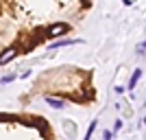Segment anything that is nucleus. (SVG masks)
Segmentation results:
<instances>
[{
	"label": "nucleus",
	"instance_id": "1",
	"mask_svg": "<svg viewBox=\"0 0 146 140\" xmlns=\"http://www.w3.org/2000/svg\"><path fill=\"white\" fill-rule=\"evenodd\" d=\"M66 31H68V24H66V22H57V24L48 26V29H46V33H48V37H57V35H63Z\"/></svg>",
	"mask_w": 146,
	"mask_h": 140
},
{
	"label": "nucleus",
	"instance_id": "2",
	"mask_svg": "<svg viewBox=\"0 0 146 140\" xmlns=\"http://www.w3.org/2000/svg\"><path fill=\"white\" fill-rule=\"evenodd\" d=\"M15 55H18V48H15V46H11V48H7L5 53L0 55V66H5L7 61H11V59H13Z\"/></svg>",
	"mask_w": 146,
	"mask_h": 140
},
{
	"label": "nucleus",
	"instance_id": "3",
	"mask_svg": "<svg viewBox=\"0 0 146 140\" xmlns=\"http://www.w3.org/2000/svg\"><path fill=\"white\" fill-rule=\"evenodd\" d=\"M46 103L50 105V107H55V110H61V107H63V101H59V98H52V96H46Z\"/></svg>",
	"mask_w": 146,
	"mask_h": 140
},
{
	"label": "nucleus",
	"instance_id": "4",
	"mask_svg": "<svg viewBox=\"0 0 146 140\" xmlns=\"http://www.w3.org/2000/svg\"><path fill=\"white\" fill-rule=\"evenodd\" d=\"M140 77H142V70H135V72L131 74V81H129V88H135V85H137V81H140Z\"/></svg>",
	"mask_w": 146,
	"mask_h": 140
},
{
	"label": "nucleus",
	"instance_id": "5",
	"mask_svg": "<svg viewBox=\"0 0 146 140\" xmlns=\"http://www.w3.org/2000/svg\"><path fill=\"white\" fill-rule=\"evenodd\" d=\"M70 44H79V40H61V42H55L52 48H59V46H70Z\"/></svg>",
	"mask_w": 146,
	"mask_h": 140
},
{
	"label": "nucleus",
	"instance_id": "6",
	"mask_svg": "<svg viewBox=\"0 0 146 140\" xmlns=\"http://www.w3.org/2000/svg\"><path fill=\"white\" fill-rule=\"evenodd\" d=\"M94 129H96V121H94V123H90V129H87V134H85V140H90V138H92Z\"/></svg>",
	"mask_w": 146,
	"mask_h": 140
},
{
	"label": "nucleus",
	"instance_id": "7",
	"mask_svg": "<svg viewBox=\"0 0 146 140\" xmlns=\"http://www.w3.org/2000/svg\"><path fill=\"white\" fill-rule=\"evenodd\" d=\"M13 79H15V74H7L5 79H2V83H9V81H13Z\"/></svg>",
	"mask_w": 146,
	"mask_h": 140
},
{
	"label": "nucleus",
	"instance_id": "8",
	"mask_svg": "<svg viewBox=\"0 0 146 140\" xmlns=\"http://www.w3.org/2000/svg\"><path fill=\"white\" fill-rule=\"evenodd\" d=\"M103 140H111V131H105V134H103Z\"/></svg>",
	"mask_w": 146,
	"mask_h": 140
},
{
	"label": "nucleus",
	"instance_id": "9",
	"mask_svg": "<svg viewBox=\"0 0 146 140\" xmlns=\"http://www.w3.org/2000/svg\"><path fill=\"white\" fill-rule=\"evenodd\" d=\"M142 48H146V42H144V46H142Z\"/></svg>",
	"mask_w": 146,
	"mask_h": 140
},
{
	"label": "nucleus",
	"instance_id": "10",
	"mask_svg": "<svg viewBox=\"0 0 146 140\" xmlns=\"http://www.w3.org/2000/svg\"><path fill=\"white\" fill-rule=\"evenodd\" d=\"M144 125H146V118H144Z\"/></svg>",
	"mask_w": 146,
	"mask_h": 140
}]
</instances>
